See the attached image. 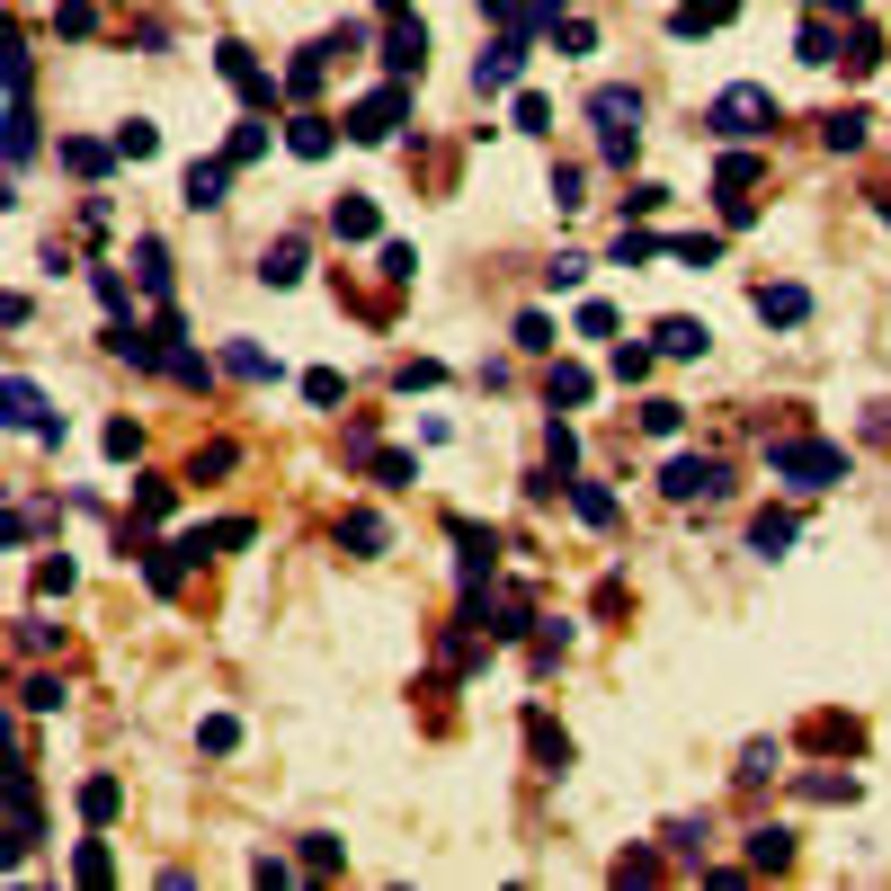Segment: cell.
<instances>
[{
	"label": "cell",
	"mask_w": 891,
	"mask_h": 891,
	"mask_svg": "<svg viewBox=\"0 0 891 891\" xmlns=\"http://www.w3.org/2000/svg\"><path fill=\"white\" fill-rule=\"evenodd\" d=\"M589 125H597V152H606V161H633L642 99H633V90H589Z\"/></svg>",
	"instance_id": "6da1fadb"
},
{
	"label": "cell",
	"mask_w": 891,
	"mask_h": 891,
	"mask_svg": "<svg viewBox=\"0 0 891 891\" xmlns=\"http://www.w3.org/2000/svg\"><path fill=\"white\" fill-rule=\"evenodd\" d=\"M705 125H713V134H767V125H776V99H767L758 81H740V90H722V99L705 107Z\"/></svg>",
	"instance_id": "7a4b0ae2"
},
{
	"label": "cell",
	"mask_w": 891,
	"mask_h": 891,
	"mask_svg": "<svg viewBox=\"0 0 891 891\" xmlns=\"http://www.w3.org/2000/svg\"><path fill=\"white\" fill-rule=\"evenodd\" d=\"M776 472H785L793 491H820V482H838V472H847V455H838V446H811V437H793V446H776Z\"/></svg>",
	"instance_id": "3957f363"
},
{
	"label": "cell",
	"mask_w": 891,
	"mask_h": 891,
	"mask_svg": "<svg viewBox=\"0 0 891 891\" xmlns=\"http://www.w3.org/2000/svg\"><path fill=\"white\" fill-rule=\"evenodd\" d=\"M660 491H669V500H722V491H731V472H722L713 455H677V464L660 472Z\"/></svg>",
	"instance_id": "277c9868"
},
{
	"label": "cell",
	"mask_w": 891,
	"mask_h": 891,
	"mask_svg": "<svg viewBox=\"0 0 891 891\" xmlns=\"http://www.w3.org/2000/svg\"><path fill=\"white\" fill-rule=\"evenodd\" d=\"M36 838H45V820H36V776H27V767H10V865H19Z\"/></svg>",
	"instance_id": "5b68a950"
},
{
	"label": "cell",
	"mask_w": 891,
	"mask_h": 891,
	"mask_svg": "<svg viewBox=\"0 0 891 891\" xmlns=\"http://www.w3.org/2000/svg\"><path fill=\"white\" fill-rule=\"evenodd\" d=\"M401 116H410V99H401V90H375V99L349 116V134H357V144H392V134H401Z\"/></svg>",
	"instance_id": "8992f818"
},
{
	"label": "cell",
	"mask_w": 891,
	"mask_h": 891,
	"mask_svg": "<svg viewBox=\"0 0 891 891\" xmlns=\"http://www.w3.org/2000/svg\"><path fill=\"white\" fill-rule=\"evenodd\" d=\"M224 81H232V90H241L250 107H267V99H277V81H267L259 62H250V45H224Z\"/></svg>",
	"instance_id": "52a82bcc"
},
{
	"label": "cell",
	"mask_w": 891,
	"mask_h": 891,
	"mask_svg": "<svg viewBox=\"0 0 891 891\" xmlns=\"http://www.w3.org/2000/svg\"><path fill=\"white\" fill-rule=\"evenodd\" d=\"M517 62H526V36L509 27V36L482 54V72H472V81H482V90H509V81H517Z\"/></svg>",
	"instance_id": "ba28073f"
},
{
	"label": "cell",
	"mask_w": 891,
	"mask_h": 891,
	"mask_svg": "<svg viewBox=\"0 0 891 891\" xmlns=\"http://www.w3.org/2000/svg\"><path fill=\"white\" fill-rule=\"evenodd\" d=\"M384 62H392V72H420V62H429V27H410V19H401V27L384 36Z\"/></svg>",
	"instance_id": "9c48e42d"
},
{
	"label": "cell",
	"mask_w": 891,
	"mask_h": 891,
	"mask_svg": "<svg viewBox=\"0 0 891 891\" xmlns=\"http://www.w3.org/2000/svg\"><path fill=\"white\" fill-rule=\"evenodd\" d=\"M0 401H10V429H45V392H36L27 375H10V384H0Z\"/></svg>",
	"instance_id": "30bf717a"
},
{
	"label": "cell",
	"mask_w": 891,
	"mask_h": 891,
	"mask_svg": "<svg viewBox=\"0 0 891 891\" xmlns=\"http://www.w3.org/2000/svg\"><path fill=\"white\" fill-rule=\"evenodd\" d=\"M802 312H811V295H802V286H758V321H776V330H785V321H802Z\"/></svg>",
	"instance_id": "8fae6325"
},
{
	"label": "cell",
	"mask_w": 891,
	"mask_h": 891,
	"mask_svg": "<svg viewBox=\"0 0 891 891\" xmlns=\"http://www.w3.org/2000/svg\"><path fill=\"white\" fill-rule=\"evenodd\" d=\"M224 187H232L224 161H196V170H187V205H196V215H205V205H224Z\"/></svg>",
	"instance_id": "7c38bea8"
},
{
	"label": "cell",
	"mask_w": 891,
	"mask_h": 891,
	"mask_svg": "<svg viewBox=\"0 0 891 891\" xmlns=\"http://www.w3.org/2000/svg\"><path fill=\"white\" fill-rule=\"evenodd\" d=\"M224 366H232L241 384H277V357H267V349H250V339H232V349H224Z\"/></svg>",
	"instance_id": "4fadbf2b"
},
{
	"label": "cell",
	"mask_w": 891,
	"mask_h": 891,
	"mask_svg": "<svg viewBox=\"0 0 891 891\" xmlns=\"http://www.w3.org/2000/svg\"><path fill=\"white\" fill-rule=\"evenodd\" d=\"M330 224H339V241H375V205H366V196H339Z\"/></svg>",
	"instance_id": "5bb4252c"
},
{
	"label": "cell",
	"mask_w": 891,
	"mask_h": 891,
	"mask_svg": "<svg viewBox=\"0 0 891 891\" xmlns=\"http://www.w3.org/2000/svg\"><path fill=\"white\" fill-rule=\"evenodd\" d=\"M731 10H740V0H687V10H677L669 27H677V36H705V27H722Z\"/></svg>",
	"instance_id": "9a60e30c"
},
{
	"label": "cell",
	"mask_w": 891,
	"mask_h": 891,
	"mask_svg": "<svg viewBox=\"0 0 891 891\" xmlns=\"http://www.w3.org/2000/svg\"><path fill=\"white\" fill-rule=\"evenodd\" d=\"M286 144H295L304 161H321V152L339 144V125H330V116H295V134H286Z\"/></svg>",
	"instance_id": "2e32d148"
},
{
	"label": "cell",
	"mask_w": 891,
	"mask_h": 891,
	"mask_svg": "<svg viewBox=\"0 0 891 891\" xmlns=\"http://www.w3.org/2000/svg\"><path fill=\"white\" fill-rule=\"evenodd\" d=\"M660 357H705V321H660Z\"/></svg>",
	"instance_id": "e0dca14e"
},
{
	"label": "cell",
	"mask_w": 891,
	"mask_h": 891,
	"mask_svg": "<svg viewBox=\"0 0 891 891\" xmlns=\"http://www.w3.org/2000/svg\"><path fill=\"white\" fill-rule=\"evenodd\" d=\"M838 54H847V36H838L830 19H811V27H802V62H838Z\"/></svg>",
	"instance_id": "ac0fdd59"
},
{
	"label": "cell",
	"mask_w": 891,
	"mask_h": 891,
	"mask_svg": "<svg viewBox=\"0 0 891 891\" xmlns=\"http://www.w3.org/2000/svg\"><path fill=\"white\" fill-rule=\"evenodd\" d=\"M865 125H873L865 107H838V116H830V125H820V134H830V152H856V144H865Z\"/></svg>",
	"instance_id": "d6986e66"
},
{
	"label": "cell",
	"mask_w": 891,
	"mask_h": 891,
	"mask_svg": "<svg viewBox=\"0 0 891 891\" xmlns=\"http://www.w3.org/2000/svg\"><path fill=\"white\" fill-rule=\"evenodd\" d=\"M259 277H267V286H295V277H304V241H277V250H267V267H259Z\"/></svg>",
	"instance_id": "ffe728a7"
},
{
	"label": "cell",
	"mask_w": 891,
	"mask_h": 891,
	"mask_svg": "<svg viewBox=\"0 0 891 891\" xmlns=\"http://www.w3.org/2000/svg\"><path fill=\"white\" fill-rule=\"evenodd\" d=\"M749 544H758V553H785V544H793V517H785V509H767L758 526H749Z\"/></svg>",
	"instance_id": "44dd1931"
},
{
	"label": "cell",
	"mask_w": 891,
	"mask_h": 891,
	"mask_svg": "<svg viewBox=\"0 0 891 891\" xmlns=\"http://www.w3.org/2000/svg\"><path fill=\"white\" fill-rule=\"evenodd\" d=\"M749 865H793V838L785 830H749Z\"/></svg>",
	"instance_id": "7402d4cb"
},
{
	"label": "cell",
	"mask_w": 891,
	"mask_h": 891,
	"mask_svg": "<svg viewBox=\"0 0 891 891\" xmlns=\"http://www.w3.org/2000/svg\"><path fill=\"white\" fill-rule=\"evenodd\" d=\"M526 731H535V758H544V767H571V740H562V731H553V722H544V713H535V722H526Z\"/></svg>",
	"instance_id": "603a6c76"
},
{
	"label": "cell",
	"mask_w": 891,
	"mask_h": 891,
	"mask_svg": "<svg viewBox=\"0 0 891 891\" xmlns=\"http://www.w3.org/2000/svg\"><path fill=\"white\" fill-rule=\"evenodd\" d=\"M669 259H687V267H713V259H722V241H713V232H687V241H669Z\"/></svg>",
	"instance_id": "cb8c5ba5"
},
{
	"label": "cell",
	"mask_w": 891,
	"mask_h": 891,
	"mask_svg": "<svg viewBox=\"0 0 891 891\" xmlns=\"http://www.w3.org/2000/svg\"><path fill=\"white\" fill-rule=\"evenodd\" d=\"M116 152H125V161H152L161 134H152V125H116Z\"/></svg>",
	"instance_id": "d4e9b609"
},
{
	"label": "cell",
	"mask_w": 891,
	"mask_h": 891,
	"mask_svg": "<svg viewBox=\"0 0 891 891\" xmlns=\"http://www.w3.org/2000/svg\"><path fill=\"white\" fill-rule=\"evenodd\" d=\"M134 259H144V286L161 295V286H170V250H161V241H134Z\"/></svg>",
	"instance_id": "484cf974"
},
{
	"label": "cell",
	"mask_w": 891,
	"mask_h": 891,
	"mask_svg": "<svg viewBox=\"0 0 891 891\" xmlns=\"http://www.w3.org/2000/svg\"><path fill=\"white\" fill-rule=\"evenodd\" d=\"M339 544H357V553H375V544H384V517H366V509H357L349 526H339Z\"/></svg>",
	"instance_id": "4316f807"
},
{
	"label": "cell",
	"mask_w": 891,
	"mask_h": 891,
	"mask_svg": "<svg viewBox=\"0 0 891 891\" xmlns=\"http://www.w3.org/2000/svg\"><path fill=\"white\" fill-rule=\"evenodd\" d=\"M107 152H116V144H62V161H72L81 179H99V170H107Z\"/></svg>",
	"instance_id": "83f0119b"
},
{
	"label": "cell",
	"mask_w": 891,
	"mask_h": 891,
	"mask_svg": "<svg viewBox=\"0 0 891 891\" xmlns=\"http://www.w3.org/2000/svg\"><path fill=\"white\" fill-rule=\"evenodd\" d=\"M116 802H125V793H116V776H99V785L81 793V811H90V820H116Z\"/></svg>",
	"instance_id": "f1b7e54d"
},
{
	"label": "cell",
	"mask_w": 891,
	"mask_h": 891,
	"mask_svg": "<svg viewBox=\"0 0 891 891\" xmlns=\"http://www.w3.org/2000/svg\"><path fill=\"white\" fill-rule=\"evenodd\" d=\"M677 420H687V401H651V410H642L651 437H677Z\"/></svg>",
	"instance_id": "f546056e"
},
{
	"label": "cell",
	"mask_w": 891,
	"mask_h": 891,
	"mask_svg": "<svg viewBox=\"0 0 891 891\" xmlns=\"http://www.w3.org/2000/svg\"><path fill=\"white\" fill-rule=\"evenodd\" d=\"M553 401H589V366H553Z\"/></svg>",
	"instance_id": "4dcf8cb0"
},
{
	"label": "cell",
	"mask_w": 891,
	"mask_h": 891,
	"mask_svg": "<svg viewBox=\"0 0 891 891\" xmlns=\"http://www.w3.org/2000/svg\"><path fill=\"white\" fill-rule=\"evenodd\" d=\"M580 517H589V526H615V500H606L597 482H580Z\"/></svg>",
	"instance_id": "1f68e13d"
},
{
	"label": "cell",
	"mask_w": 891,
	"mask_h": 891,
	"mask_svg": "<svg viewBox=\"0 0 891 891\" xmlns=\"http://www.w3.org/2000/svg\"><path fill=\"white\" fill-rule=\"evenodd\" d=\"M196 740H205V749H215V758H224V749H232V740H241V722H232V713H215V722H205V731H196Z\"/></svg>",
	"instance_id": "d6a6232c"
},
{
	"label": "cell",
	"mask_w": 891,
	"mask_h": 891,
	"mask_svg": "<svg viewBox=\"0 0 891 891\" xmlns=\"http://www.w3.org/2000/svg\"><path fill=\"white\" fill-rule=\"evenodd\" d=\"M134 509H144V517H170V482H134Z\"/></svg>",
	"instance_id": "836d02e7"
},
{
	"label": "cell",
	"mask_w": 891,
	"mask_h": 891,
	"mask_svg": "<svg viewBox=\"0 0 891 891\" xmlns=\"http://www.w3.org/2000/svg\"><path fill=\"white\" fill-rule=\"evenodd\" d=\"M802 793H811V802H847L856 785H847V776H802Z\"/></svg>",
	"instance_id": "e575fe53"
},
{
	"label": "cell",
	"mask_w": 891,
	"mask_h": 891,
	"mask_svg": "<svg viewBox=\"0 0 891 891\" xmlns=\"http://www.w3.org/2000/svg\"><path fill=\"white\" fill-rule=\"evenodd\" d=\"M339 392H349V384H339V375H330V366H321V375H304V401H321V410H330V401H339Z\"/></svg>",
	"instance_id": "d590c367"
},
{
	"label": "cell",
	"mask_w": 891,
	"mask_h": 891,
	"mask_svg": "<svg viewBox=\"0 0 891 891\" xmlns=\"http://www.w3.org/2000/svg\"><path fill=\"white\" fill-rule=\"evenodd\" d=\"M161 366H170V375H179V384H205V357H196V349H170V357H161Z\"/></svg>",
	"instance_id": "8d00e7d4"
}]
</instances>
